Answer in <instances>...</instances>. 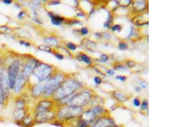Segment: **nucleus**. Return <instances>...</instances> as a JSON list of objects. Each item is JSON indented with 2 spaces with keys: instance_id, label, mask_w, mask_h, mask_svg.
<instances>
[{
  "instance_id": "obj_1",
  "label": "nucleus",
  "mask_w": 169,
  "mask_h": 127,
  "mask_svg": "<svg viewBox=\"0 0 169 127\" xmlns=\"http://www.w3.org/2000/svg\"><path fill=\"white\" fill-rule=\"evenodd\" d=\"M81 84L75 80H69L61 84L59 88L54 92V98L56 100H61L63 98L74 94L75 91L79 90Z\"/></svg>"
},
{
  "instance_id": "obj_2",
  "label": "nucleus",
  "mask_w": 169,
  "mask_h": 127,
  "mask_svg": "<svg viewBox=\"0 0 169 127\" xmlns=\"http://www.w3.org/2000/svg\"><path fill=\"white\" fill-rule=\"evenodd\" d=\"M83 113L82 107L69 106L60 109L56 116L60 121H67L73 118L80 117Z\"/></svg>"
},
{
  "instance_id": "obj_3",
  "label": "nucleus",
  "mask_w": 169,
  "mask_h": 127,
  "mask_svg": "<svg viewBox=\"0 0 169 127\" xmlns=\"http://www.w3.org/2000/svg\"><path fill=\"white\" fill-rule=\"evenodd\" d=\"M64 79V76L61 74H56L51 77H49L43 95L45 97L51 96L55 91L59 88Z\"/></svg>"
},
{
  "instance_id": "obj_4",
  "label": "nucleus",
  "mask_w": 169,
  "mask_h": 127,
  "mask_svg": "<svg viewBox=\"0 0 169 127\" xmlns=\"http://www.w3.org/2000/svg\"><path fill=\"white\" fill-rule=\"evenodd\" d=\"M53 72V67L43 62H38L34 67L32 74L39 81H44L50 77Z\"/></svg>"
},
{
  "instance_id": "obj_5",
  "label": "nucleus",
  "mask_w": 169,
  "mask_h": 127,
  "mask_svg": "<svg viewBox=\"0 0 169 127\" xmlns=\"http://www.w3.org/2000/svg\"><path fill=\"white\" fill-rule=\"evenodd\" d=\"M22 67V62L20 59H14L7 67L8 77V85L9 88L12 90L13 88L15 80L20 73V70Z\"/></svg>"
},
{
  "instance_id": "obj_6",
  "label": "nucleus",
  "mask_w": 169,
  "mask_h": 127,
  "mask_svg": "<svg viewBox=\"0 0 169 127\" xmlns=\"http://www.w3.org/2000/svg\"><path fill=\"white\" fill-rule=\"evenodd\" d=\"M91 95L90 93L88 91H84L78 94H75L67 104L70 105V106L81 107V105L87 104L91 100Z\"/></svg>"
},
{
  "instance_id": "obj_7",
  "label": "nucleus",
  "mask_w": 169,
  "mask_h": 127,
  "mask_svg": "<svg viewBox=\"0 0 169 127\" xmlns=\"http://www.w3.org/2000/svg\"><path fill=\"white\" fill-rule=\"evenodd\" d=\"M104 111L105 110L104 108L101 106H96L83 112L80 117L86 121L89 125H91L95 119H96V118L99 115H101Z\"/></svg>"
},
{
  "instance_id": "obj_8",
  "label": "nucleus",
  "mask_w": 169,
  "mask_h": 127,
  "mask_svg": "<svg viewBox=\"0 0 169 127\" xmlns=\"http://www.w3.org/2000/svg\"><path fill=\"white\" fill-rule=\"evenodd\" d=\"M39 62L36 59H31L27 60L22 66V69H20V73L22 74L26 81L29 80L31 74H32L34 67Z\"/></svg>"
},
{
  "instance_id": "obj_9",
  "label": "nucleus",
  "mask_w": 169,
  "mask_h": 127,
  "mask_svg": "<svg viewBox=\"0 0 169 127\" xmlns=\"http://www.w3.org/2000/svg\"><path fill=\"white\" fill-rule=\"evenodd\" d=\"M56 116V113L51 111H47L35 114L34 122L35 123L40 124L52 121Z\"/></svg>"
},
{
  "instance_id": "obj_10",
  "label": "nucleus",
  "mask_w": 169,
  "mask_h": 127,
  "mask_svg": "<svg viewBox=\"0 0 169 127\" xmlns=\"http://www.w3.org/2000/svg\"><path fill=\"white\" fill-rule=\"evenodd\" d=\"M115 124L111 118L107 117L98 118L89 127H114Z\"/></svg>"
},
{
  "instance_id": "obj_11",
  "label": "nucleus",
  "mask_w": 169,
  "mask_h": 127,
  "mask_svg": "<svg viewBox=\"0 0 169 127\" xmlns=\"http://www.w3.org/2000/svg\"><path fill=\"white\" fill-rule=\"evenodd\" d=\"M48 79H46L44 81H40V83H39L38 84H36V85H35L33 87L32 91H31V94L33 97L38 98L39 97H41V95H43L45 88V87L46 85V83L48 81Z\"/></svg>"
},
{
  "instance_id": "obj_12",
  "label": "nucleus",
  "mask_w": 169,
  "mask_h": 127,
  "mask_svg": "<svg viewBox=\"0 0 169 127\" xmlns=\"http://www.w3.org/2000/svg\"><path fill=\"white\" fill-rule=\"evenodd\" d=\"M27 81L24 77V76L21 74L20 73L17 77V79L15 80V84H14V86L13 88V90L15 94H19L21 91L22 90L24 87Z\"/></svg>"
},
{
  "instance_id": "obj_13",
  "label": "nucleus",
  "mask_w": 169,
  "mask_h": 127,
  "mask_svg": "<svg viewBox=\"0 0 169 127\" xmlns=\"http://www.w3.org/2000/svg\"><path fill=\"white\" fill-rule=\"evenodd\" d=\"M51 105H52L51 102L50 101H48V100L41 101L37 105L36 109H35V114L49 111V109H50V108L51 106Z\"/></svg>"
},
{
  "instance_id": "obj_14",
  "label": "nucleus",
  "mask_w": 169,
  "mask_h": 127,
  "mask_svg": "<svg viewBox=\"0 0 169 127\" xmlns=\"http://www.w3.org/2000/svg\"><path fill=\"white\" fill-rule=\"evenodd\" d=\"M26 115V111L25 109L15 108L13 112V118L16 123H18L22 120V119Z\"/></svg>"
},
{
  "instance_id": "obj_15",
  "label": "nucleus",
  "mask_w": 169,
  "mask_h": 127,
  "mask_svg": "<svg viewBox=\"0 0 169 127\" xmlns=\"http://www.w3.org/2000/svg\"><path fill=\"white\" fill-rule=\"evenodd\" d=\"M12 31L14 32V34L15 36L21 38L29 39L31 37V34L25 29H22V28H15V29H12Z\"/></svg>"
},
{
  "instance_id": "obj_16",
  "label": "nucleus",
  "mask_w": 169,
  "mask_h": 127,
  "mask_svg": "<svg viewBox=\"0 0 169 127\" xmlns=\"http://www.w3.org/2000/svg\"><path fill=\"white\" fill-rule=\"evenodd\" d=\"M17 123H20L24 127H32L35 123L34 118L31 115H26L22 120Z\"/></svg>"
},
{
  "instance_id": "obj_17",
  "label": "nucleus",
  "mask_w": 169,
  "mask_h": 127,
  "mask_svg": "<svg viewBox=\"0 0 169 127\" xmlns=\"http://www.w3.org/2000/svg\"><path fill=\"white\" fill-rule=\"evenodd\" d=\"M48 15L50 16L51 23L55 26H60L63 21H64V18L60 17L59 15H55L53 12H48Z\"/></svg>"
},
{
  "instance_id": "obj_18",
  "label": "nucleus",
  "mask_w": 169,
  "mask_h": 127,
  "mask_svg": "<svg viewBox=\"0 0 169 127\" xmlns=\"http://www.w3.org/2000/svg\"><path fill=\"white\" fill-rule=\"evenodd\" d=\"M146 2L144 1H138L133 3V9L137 11H143L146 8Z\"/></svg>"
},
{
  "instance_id": "obj_19",
  "label": "nucleus",
  "mask_w": 169,
  "mask_h": 127,
  "mask_svg": "<svg viewBox=\"0 0 169 127\" xmlns=\"http://www.w3.org/2000/svg\"><path fill=\"white\" fill-rule=\"evenodd\" d=\"M25 100L22 97H18L15 100V106L17 109H25Z\"/></svg>"
},
{
  "instance_id": "obj_20",
  "label": "nucleus",
  "mask_w": 169,
  "mask_h": 127,
  "mask_svg": "<svg viewBox=\"0 0 169 127\" xmlns=\"http://www.w3.org/2000/svg\"><path fill=\"white\" fill-rule=\"evenodd\" d=\"M43 41L46 44L53 46H56L58 44V39L55 37H46L44 38Z\"/></svg>"
},
{
  "instance_id": "obj_21",
  "label": "nucleus",
  "mask_w": 169,
  "mask_h": 127,
  "mask_svg": "<svg viewBox=\"0 0 169 127\" xmlns=\"http://www.w3.org/2000/svg\"><path fill=\"white\" fill-rule=\"evenodd\" d=\"M89 125H90L86 121H85L84 119L80 117L78 119H77L75 126V127H89Z\"/></svg>"
},
{
  "instance_id": "obj_22",
  "label": "nucleus",
  "mask_w": 169,
  "mask_h": 127,
  "mask_svg": "<svg viewBox=\"0 0 169 127\" xmlns=\"http://www.w3.org/2000/svg\"><path fill=\"white\" fill-rule=\"evenodd\" d=\"M80 59L82 62H85L88 65H91V63H92V60H91V57L87 55L86 54H84V53L81 54L80 55Z\"/></svg>"
},
{
  "instance_id": "obj_23",
  "label": "nucleus",
  "mask_w": 169,
  "mask_h": 127,
  "mask_svg": "<svg viewBox=\"0 0 169 127\" xmlns=\"http://www.w3.org/2000/svg\"><path fill=\"white\" fill-rule=\"evenodd\" d=\"M114 96L115 97V98H116L118 101H122V102H124L127 100V97L120 92H114Z\"/></svg>"
},
{
  "instance_id": "obj_24",
  "label": "nucleus",
  "mask_w": 169,
  "mask_h": 127,
  "mask_svg": "<svg viewBox=\"0 0 169 127\" xmlns=\"http://www.w3.org/2000/svg\"><path fill=\"white\" fill-rule=\"evenodd\" d=\"M6 102L5 95L2 88L0 86V106H2Z\"/></svg>"
},
{
  "instance_id": "obj_25",
  "label": "nucleus",
  "mask_w": 169,
  "mask_h": 127,
  "mask_svg": "<svg viewBox=\"0 0 169 127\" xmlns=\"http://www.w3.org/2000/svg\"><path fill=\"white\" fill-rule=\"evenodd\" d=\"M10 31H12V29L7 26L3 25L0 26V33L1 34H8V32Z\"/></svg>"
},
{
  "instance_id": "obj_26",
  "label": "nucleus",
  "mask_w": 169,
  "mask_h": 127,
  "mask_svg": "<svg viewBox=\"0 0 169 127\" xmlns=\"http://www.w3.org/2000/svg\"><path fill=\"white\" fill-rule=\"evenodd\" d=\"M38 49L40 50H43L46 52H49V53H51V49L50 46H48L46 45H41L38 46Z\"/></svg>"
},
{
  "instance_id": "obj_27",
  "label": "nucleus",
  "mask_w": 169,
  "mask_h": 127,
  "mask_svg": "<svg viewBox=\"0 0 169 127\" xmlns=\"http://www.w3.org/2000/svg\"><path fill=\"white\" fill-rule=\"evenodd\" d=\"M108 59H109V57H108V56L107 55L102 54V55H100L99 59H98V60L99 61V62H100L104 63V62H106Z\"/></svg>"
},
{
  "instance_id": "obj_28",
  "label": "nucleus",
  "mask_w": 169,
  "mask_h": 127,
  "mask_svg": "<svg viewBox=\"0 0 169 127\" xmlns=\"http://www.w3.org/2000/svg\"><path fill=\"white\" fill-rule=\"evenodd\" d=\"M18 43L20 45H22V46H24L25 47H29L31 46V43H30V42L29 41H27L24 39H20L18 41Z\"/></svg>"
},
{
  "instance_id": "obj_29",
  "label": "nucleus",
  "mask_w": 169,
  "mask_h": 127,
  "mask_svg": "<svg viewBox=\"0 0 169 127\" xmlns=\"http://www.w3.org/2000/svg\"><path fill=\"white\" fill-rule=\"evenodd\" d=\"M26 12L25 10H21L17 15V18L20 20H22L25 18V17L26 16Z\"/></svg>"
},
{
  "instance_id": "obj_30",
  "label": "nucleus",
  "mask_w": 169,
  "mask_h": 127,
  "mask_svg": "<svg viewBox=\"0 0 169 127\" xmlns=\"http://www.w3.org/2000/svg\"><path fill=\"white\" fill-rule=\"evenodd\" d=\"M67 47L68 48V49H69V50L72 51H74L77 49V45L73 43H70V42H69V43L67 44Z\"/></svg>"
},
{
  "instance_id": "obj_31",
  "label": "nucleus",
  "mask_w": 169,
  "mask_h": 127,
  "mask_svg": "<svg viewBox=\"0 0 169 127\" xmlns=\"http://www.w3.org/2000/svg\"><path fill=\"white\" fill-rule=\"evenodd\" d=\"M118 48L120 50H124L128 48V45L126 43H124V42H121V43L118 44Z\"/></svg>"
},
{
  "instance_id": "obj_32",
  "label": "nucleus",
  "mask_w": 169,
  "mask_h": 127,
  "mask_svg": "<svg viewBox=\"0 0 169 127\" xmlns=\"http://www.w3.org/2000/svg\"><path fill=\"white\" fill-rule=\"evenodd\" d=\"M122 29V27L121 25L119 24H117V25H114V26L111 27V31H118L120 32Z\"/></svg>"
},
{
  "instance_id": "obj_33",
  "label": "nucleus",
  "mask_w": 169,
  "mask_h": 127,
  "mask_svg": "<svg viewBox=\"0 0 169 127\" xmlns=\"http://www.w3.org/2000/svg\"><path fill=\"white\" fill-rule=\"evenodd\" d=\"M141 105V109L142 111H146L148 107V103H147V101H144L143 103L140 105Z\"/></svg>"
},
{
  "instance_id": "obj_34",
  "label": "nucleus",
  "mask_w": 169,
  "mask_h": 127,
  "mask_svg": "<svg viewBox=\"0 0 169 127\" xmlns=\"http://www.w3.org/2000/svg\"><path fill=\"white\" fill-rule=\"evenodd\" d=\"M139 87L143 89H146L147 87V83L146 81H142L139 83Z\"/></svg>"
},
{
  "instance_id": "obj_35",
  "label": "nucleus",
  "mask_w": 169,
  "mask_h": 127,
  "mask_svg": "<svg viewBox=\"0 0 169 127\" xmlns=\"http://www.w3.org/2000/svg\"><path fill=\"white\" fill-rule=\"evenodd\" d=\"M80 31H81V34H82V35H86L89 33V30L88 29V28L86 27H82Z\"/></svg>"
},
{
  "instance_id": "obj_36",
  "label": "nucleus",
  "mask_w": 169,
  "mask_h": 127,
  "mask_svg": "<svg viewBox=\"0 0 169 127\" xmlns=\"http://www.w3.org/2000/svg\"><path fill=\"white\" fill-rule=\"evenodd\" d=\"M115 78L117 80H118L121 81H125L127 80V77L125 76H122V75H119V76H117L115 77Z\"/></svg>"
},
{
  "instance_id": "obj_37",
  "label": "nucleus",
  "mask_w": 169,
  "mask_h": 127,
  "mask_svg": "<svg viewBox=\"0 0 169 127\" xmlns=\"http://www.w3.org/2000/svg\"><path fill=\"white\" fill-rule=\"evenodd\" d=\"M94 81L95 82V83L96 84H100L101 83H102V80L101 77H98V76H96L94 77Z\"/></svg>"
},
{
  "instance_id": "obj_38",
  "label": "nucleus",
  "mask_w": 169,
  "mask_h": 127,
  "mask_svg": "<svg viewBox=\"0 0 169 127\" xmlns=\"http://www.w3.org/2000/svg\"><path fill=\"white\" fill-rule=\"evenodd\" d=\"M133 104H134V105L135 106H136V107H139V105H141L140 101H139V100L138 99V98H135L133 100Z\"/></svg>"
},
{
  "instance_id": "obj_39",
  "label": "nucleus",
  "mask_w": 169,
  "mask_h": 127,
  "mask_svg": "<svg viewBox=\"0 0 169 127\" xmlns=\"http://www.w3.org/2000/svg\"><path fill=\"white\" fill-rule=\"evenodd\" d=\"M55 57L59 60H62V59H63V58H64V56H63L61 54H60V53H55Z\"/></svg>"
},
{
  "instance_id": "obj_40",
  "label": "nucleus",
  "mask_w": 169,
  "mask_h": 127,
  "mask_svg": "<svg viewBox=\"0 0 169 127\" xmlns=\"http://www.w3.org/2000/svg\"><path fill=\"white\" fill-rule=\"evenodd\" d=\"M128 65L129 66V67L130 68H132V67H133L134 66H136V63H135V62H134V61L129 60V61L128 62Z\"/></svg>"
},
{
  "instance_id": "obj_41",
  "label": "nucleus",
  "mask_w": 169,
  "mask_h": 127,
  "mask_svg": "<svg viewBox=\"0 0 169 127\" xmlns=\"http://www.w3.org/2000/svg\"><path fill=\"white\" fill-rule=\"evenodd\" d=\"M103 38L104 39H110V38H111V35L110 34L107 33H105L104 34H103Z\"/></svg>"
},
{
  "instance_id": "obj_42",
  "label": "nucleus",
  "mask_w": 169,
  "mask_h": 127,
  "mask_svg": "<svg viewBox=\"0 0 169 127\" xmlns=\"http://www.w3.org/2000/svg\"><path fill=\"white\" fill-rule=\"evenodd\" d=\"M114 69L115 70H125V68L122 65H117V66H116L114 67Z\"/></svg>"
},
{
  "instance_id": "obj_43",
  "label": "nucleus",
  "mask_w": 169,
  "mask_h": 127,
  "mask_svg": "<svg viewBox=\"0 0 169 127\" xmlns=\"http://www.w3.org/2000/svg\"><path fill=\"white\" fill-rule=\"evenodd\" d=\"M115 73V71L113 69H108L107 70V74L108 75H114Z\"/></svg>"
},
{
  "instance_id": "obj_44",
  "label": "nucleus",
  "mask_w": 169,
  "mask_h": 127,
  "mask_svg": "<svg viewBox=\"0 0 169 127\" xmlns=\"http://www.w3.org/2000/svg\"><path fill=\"white\" fill-rule=\"evenodd\" d=\"M2 2L5 5H10L13 3V2L11 1V0H3V1H2Z\"/></svg>"
},
{
  "instance_id": "obj_45",
  "label": "nucleus",
  "mask_w": 169,
  "mask_h": 127,
  "mask_svg": "<svg viewBox=\"0 0 169 127\" xmlns=\"http://www.w3.org/2000/svg\"><path fill=\"white\" fill-rule=\"evenodd\" d=\"M141 90H142V89L139 86H137V87H135V91H136V92H141Z\"/></svg>"
},
{
  "instance_id": "obj_46",
  "label": "nucleus",
  "mask_w": 169,
  "mask_h": 127,
  "mask_svg": "<svg viewBox=\"0 0 169 127\" xmlns=\"http://www.w3.org/2000/svg\"><path fill=\"white\" fill-rule=\"evenodd\" d=\"M2 63H3V57L2 55V53H0V67L2 66Z\"/></svg>"
},
{
  "instance_id": "obj_47",
  "label": "nucleus",
  "mask_w": 169,
  "mask_h": 127,
  "mask_svg": "<svg viewBox=\"0 0 169 127\" xmlns=\"http://www.w3.org/2000/svg\"><path fill=\"white\" fill-rule=\"evenodd\" d=\"M95 36L97 37V38H101V34H100V33H95Z\"/></svg>"
},
{
  "instance_id": "obj_48",
  "label": "nucleus",
  "mask_w": 169,
  "mask_h": 127,
  "mask_svg": "<svg viewBox=\"0 0 169 127\" xmlns=\"http://www.w3.org/2000/svg\"><path fill=\"white\" fill-rule=\"evenodd\" d=\"M77 16H78V17H85V15H84V14L77 13Z\"/></svg>"
},
{
  "instance_id": "obj_49",
  "label": "nucleus",
  "mask_w": 169,
  "mask_h": 127,
  "mask_svg": "<svg viewBox=\"0 0 169 127\" xmlns=\"http://www.w3.org/2000/svg\"><path fill=\"white\" fill-rule=\"evenodd\" d=\"M114 127H124V126H117V125H115Z\"/></svg>"
}]
</instances>
